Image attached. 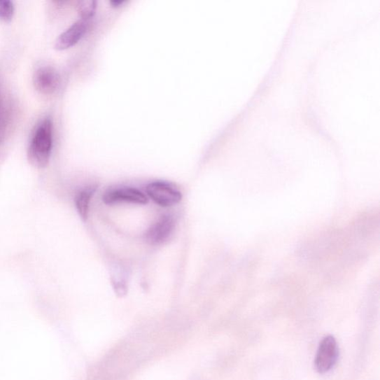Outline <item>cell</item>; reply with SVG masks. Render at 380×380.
Listing matches in <instances>:
<instances>
[{"label":"cell","instance_id":"obj_1","mask_svg":"<svg viewBox=\"0 0 380 380\" xmlns=\"http://www.w3.org/2000/svg\"><path fill=\"white\" fill-rule=\"evenodd\" d=\"M53 145V125L45 118L36 127L28 148V160L35 168H45L50 160Z\"/></svg>","mask_w":380,"mask_h":380},{"label":"cell","instance_id":"obj_2","mask_svg":"<svg viewBox=\"0 0 380 380\" xmlns=\"http://www.w3.org/2000/svg\"><path fill=\"white\" fill-rule=\"evenodd\" d=\"M146 191L150 199L164 207L176 205L182 199L181 192L171 183L164 181L150 183Z\"/></svg>","mask_w":380,"mask_h":380},{"label":"cell","instance_id":"obj_3","mask_svg":"<svg viewBox=\"0 0 380 380\" xmlns=\"http://www.w3.org/2000/svg\"><path fill=\"white\" fill-rule=\"evenodd\" d=\"M339 347L333 336L325 337L318 346L315 366L317 372L325 374L333 369L339 358Z\"/></svg>","mask_w":380,"mask_h":380},{"label":"cell","instance_id":"obj_4","mask_svg":"<svg viewBox=\"0 0 380 380\" xmlns=\"http://www.w3.org/2000/svg\"><path fill=\"white\" fill-rule=\"evenodd\" d=\"M103 202L107 205L120 203L146 204L148 198L141 190L129 187L116 188L106 191L103 195Z\"/></svg>","mask_w":380,"mask_h":380},{"label":"cell","instance_id":"obj_5","mask_svg":"<svg viewBox=\"0 0 380 380\" xmlns=\"http://www.w3.org/2000/svg\"><path fill=\"white\" fill-rule=\"evenodd\" d=\"M60 77L58 71L50 66H44L36 69L33 76V84L36 91L43 94L55 92L59 85Z\"/></svg>","mask_w":380,"mask_h":380},{"label":"cell","instance_id":"obj_6","mask_svg":"<svg viewBox=\"0 0 380 380\" xmlns=\"http://www.w3.org/2000/svg\"><path fill=\"white\" fill-rule=\"evenodd\" d=\"M175 225L174 216L164 215L147 230L145 240L152 245L162 244L173 234Z\"/></svg>","mask_w":380,"mask_h":380},{"label":"cell","instance_id":"obj_7","mask_svg":"<svg viewBox=\"0 0 380 380\" xmlns=\"http://www.w3.org/2000/svg\"><path fill=\"white\" fill-rule=\"evenodd\" d=\"M90 27V20L80 19L59 34L55 43V48L58 51L66 50L75 45L87 31Z\"/></svg>","mask_w":380,"mask_h":380},{"label":"cell","instance_id":"obj_8","mask_svg":"<svg viewBox=\"0 0 380 380\" xmlns=\"http://www.w3.org/2000/svg\"><path fill=\"white\" fill-rule=\"evenodd\" d=\"M97 190L96 186H90L80 190L76 196L77 211L83 220L88 218L92 199Z\"/></svg>","mask_w":380,"mask_h":380},{"label":"cell","instance_id":"obj_9","mask_svg":"<svg viewBox=\"0 0 380 380\" xmlns=\"http://www.w3.org/2000/svg\"><path fill=\"white\" fill-rule=\"evenodd\" d=\"M78 8L81 18L90 20L95 13L97 2L94 0H83L79 3Z\"/></svg>","mask_w":380,"mask_h":380},{"label":"cell","instance_id":"obj_10","mask_svg":"<svg viewBox=\"0 0 380 380\" xmlns=\"http://www.w3.org/2000/svg\"><path fill=\"white\" fill-rule=\"evenodd\" d=\"M15 14V6L10 0H0V20L10 22Z\"/></svg>","mask_w":380,"mask_h":380},{"label":"cell","instance_id":"obj_11","mask_svg":"<svg viewBox=\"0 0 380 380\" xmlns=\"http://www.w3.org/2000/svg\"><path fill=\"white\" fill-rule=\"evenodd\" d=\"M124 3H125L124 0H113V1L111 2V4L115 7H118Z\"/></svg>","mask_w":380,"mask_h":380}]
</instances>
